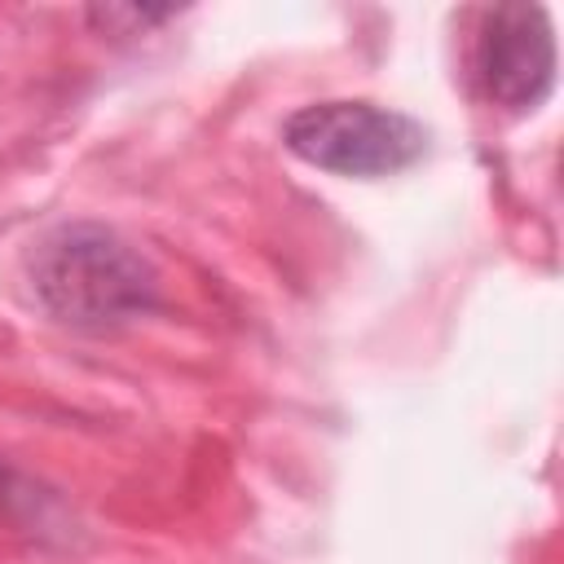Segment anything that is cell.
<instances>
[{"label": "cell", "mask_w": 564, "mask_h": 564, "mask_svg": "<svg viewBox=\"0 0 564 564\" xmlns=\"http://www.w3.org/2000/svg\"><path fill=\"white\" fill-rule=\"evenodd\" d=\"M282 141L295 159L335 176H392L423 159L427 128L401 110L375 101H313L282 123Z\"/></svg>", "instance_id": "obj_2"}, {"label": "cell", "mask_w": 564, "mask_h": 564, "mask_svg": "<svg viewBox=\"0 0 564 564\" xmlns=\"http://www.w3.org/2000/svg\"><path fill=\"white\" fill-rule=\"evenodd\" d=\"M35 304L70 330H119L159 308V269L115 229L70 220L26 256Z\"/></svg>", "instance_id": "obj_1"}, {"label": "cell", "mask_w": 564, "mask_h": 564, "mask_svg": "<svg viewBox=\"0 0 564 564\" xmlns=\"http://www.w3.org/2000/svg\"><path fill=\"white\" fill-rule=\"evenodd\" d=\"M88 18L101 26V31H115L119 35V26H128L123 35H137V31H145V26H159V22H167V18H176V9H141V4H106V9H88Z\"/></svg>", "instance_id": "obj_4"}, {"label": "cell", "mask_w": 564, "mask_h": 564, "mask_svg": "<svg viewBox=\"0 0 564 564\" xmlns=\"http://www.w3.org/2000/svg\"><path fill=\"white\" fill-rule=\"evenodd\" d=\"M476 75L494 106L538 110L555 88V31L542 4H502L480 18Z\"/></svg>", "instance_id": "obj_3"}]
</instances>
